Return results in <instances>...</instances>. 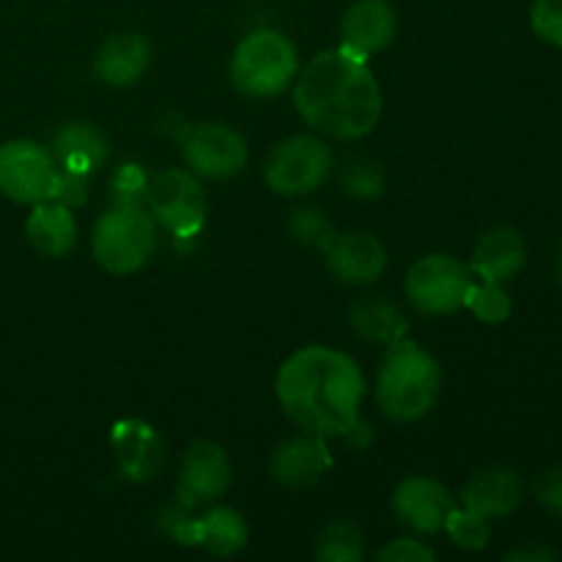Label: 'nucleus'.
Segmentation results:
<instances>
[{
    "label": "nucleus",
    "instance_id": "nucleus-32",
    "mask_svg": "<svg viewBox=\"0 0 562 562\" xmlns=\"http://www.w3.org/2000/svg\"><path fill=\"white\" fill-rule=\"evenodd\" d=\"M536 497L543 508L562 516V467H552L538 477Z\"/></svg>",
    "mask_w": 562,
    "mask_h": 562
},
{
    "label": "nucleus",
    "instance_id": "nucleus-12",
    "mask_svg": "<svg viewBox=\"0 0 562 562\" xmlns=\"http://www.w3.org/2000/svg\"><path fill=\"white\" fill-rule=\"evenodd\" d=\"M525 499V481L508 467H486L475 472L461 488L464 508L475 510L483 519H505Z\"/></svg>",
    "mask_w": 562,
    "mask_h": 562
},
{
    "label": "nucleus",
    "instance_id": "nucleus-6",
    "mask_svg": "<svg viewBox=\"0 0 562 562\" xmlns=\"http://www.w3.org/2000/svg\"><path fill=\"white\" fill-rule=\"evenodd\" d=\"M146 203L170 234L190 239L206 223V192L192 170H159L146 184Z\"/></svg>",
    "mask_w": 562,
    "mask_h": 562
},
{
    "label": "nucleus",
    "instance_id": "nucleus-31",
    "mask_svg": "<svg viewBox=\"0 0 562 562\" xmlns=\"http://www.w3.org/2000/svg\"><path fill=\"white\" fill-rule=\"evenodd\" d=\"M148 179L143 176V170L137 165H124L121 173L113 181V195L119 203H135L137 195H146Z\"/></svg>",
    "mask_w": 562,
    "mask_h": 562
},
{
    "label": "nucleus",
    "instance_id": "nucleus-21",
    "mask_svg": "<svg viewBox=\"0 0 562 562\" xmlns=\"http://www.w3.org/2000/svg\"><path fill=\"white\" fill-rule=\"evenodd\" d=\"M176 538L181 543H192V547H203L206 552L220 554V558H231V554L241 552L247 543V525L241 516L231 508H214L198 521H184L176 530Z\"/></svg>",
    "mask_w": 562,
    "mask_h": 562
},
{
    "label": "nucleus",
    "instance_id": "nucleus-15",
    "mask_svg": "<svg viewBox=\"0 0 562 562\" xmlns=\"http://www.w3.org/2000/svg\"><path fill=\"white\" fill-rule=\"evenodd\" d=\"M115 461H119L124 477L135 483H146L157 477L162 467L165 450L159 442L157 431L143 420H121L113 426L110 434Z\"/></svg>",
    "mask_w": 562,
    "mask_h": 562
},
{
    "label": "nucleus",
    "instance_id": "nucleus-2",
    "mask_svg": "<svg viewBox=\"0 0 562 562\" xmlns=\"http://www.w3.org/2000/svg\"><path fill=\"white\" fill-rule=\"evenodd\" d=\"M294 102L313 130L338 140L366 137L382 115V91L368 60L346 47L324 49L296 77Z\"/></svg>",
    "mask_w": 562,
    "mask_h": 562
},
{
    "label": "nucleus",
    "instance_id": "nucleus-25",
    "mask_svg": "<svg viewBox=\"0 0 562 562\" xmlns=\"http://www.w3.org/2000/svg\"><path fill=\"white\" fill-rule=\"evenodd\" d=\"M340 187H344L346 195L357 198V201H376L387 187V179L373 159L351 157L346 159L344 170H340Z\"/></svg>",
    "mask_w": 562,
    "mask_h": 562
},
{
    "label": "nucleus",
    "instance_id": "nucleus-13",
    "mask_svg": "<svg viewBox=\"0 0 562 562\" xmlns=\"http://www.w3.org/2000/svg\"><path fill=\"white\" fill-rule=\"evenodd\" d=\"M453 508L448 488L431 477H409L393 494L395 516L417 532H439Z\"/></svg>",
    "mask_w": 562,
    "mask_h": 562
},
{
    "label": "nucleus",
    "instance_id": "nucleus-22",
    "mask_svg": "<svg viewBox=\"0 0 562 562\" xmlns=\"http://www.w3.org/2000/svg\"><path fill=\"white\" fill-rule=\"evenodd\" d=\"M108 157L102 135L88 124H69L55 135V165H60V173L86 176L102 165Z\"/></svg>",
    "mask_w": 562,
    "mask_h": 562
},
{
    "label": "nucleus",
    "instance_id": "nucleus-28",
    "mask_svg": "<svg viewBox=\"0 0 562 562\" xmlns=\"http://www.w3.org/2000/svg\"><path fill=\"white\" fill-rule=\"evenodd\" d=\"M442 530L450 532V538H453L456 547L470 549V552H477V549L486 547L488 536H492V530H488V521L470 508L450 510L448 519H445Z\"/></svg>",
    "mask_w": 562,
    "mask_h": 562
},
{
    "label": "nucleus",
    "instance_id": "nucleus-26",
    "mask_svg": "<svg viewBox=\"0 0 562 562\" xmlns=\"http://www.w3.org/2000/svg\"><path fill=\"white\" fill-rule=\"evenodd\" d=\"M464 307H470L472 316L483 324H503L510 316V296L505 294L503 283H472L464 296Z\"/></svg>",
    "mask_w": 562,
    "mask_h": 562
},
{
    "label": "nucleus",
    "instance_id": "nucleus-4",
    "mask_svg": "<svg viewBox=\"0 0 562 562\" xmlns=\"http://www.w3.org/2000/svg\"><path fill=\"white\" fill-rule=\"evenodd\" d=\"M296 49L280 31H252L236 47L231 80L247 97H274L296 77Z\"/></svg>",
    "mask_w": 562,
    "mask_h": 562
},
{
    "label": "nucleus",
    "instance_id": "nucleus-1",
    "mask_svg": "<svg viewBox=\"0 0 562 562\" xmlns=\"http://www.w3.org/2000/svg\"><path fill=\"white\" fill-rule=\"evenodd\" d=\"M362 395V371L338 349L307 346L280 366V406L302 431L316 437H346L360 423Z\"/></svg>",
    "mask_w": 562,
    "mask_h": 562
},
{
    "label": "nucleus",
    "instance_id": "nucleus-9",
    "mask_svg": "<svg viewBox=\"0 0 562 562\" xmlns=\"http://www.w3.org/2000/svg\"><path fill=\"white\" fill-rule=\"evenodd\" d=\"M60 170L53 154L33 140L0 146V192L16 203H42L55 198Z\"/></svg>",
    "mask_w": 562,
    "mask_h": 562
},
{
    "label": "nucleus",
    "instance_id": "nucleus-5",
    "mask_svg": "<svg viewBox=\"0 0 562 562\" xmlns=\"http://www.w3.org/2000/svg\"><path fill=\"white\" fill-rule=\"evenodd\" d=\"M93 258L113 274L137 272L154 250V223L137 203H115L97 220Z\"/></svg>",
    "mask_w": 562,
    "mask_h": 562
},
{
    "label": "nucleus",
    "instance_id": "nucleus-20",
    "mask_svg": "<svg viewBox=\"0 0 562 562\" xmlns=\"http://www.w3.org/2000/svg\"><path fill=\"white\" fill-rule=\"evenodd\" d=\"M527 245L516 228H492L477 239L472 269L488 283H508L525 267Z\"/></svg>",
    "mask_w": 562,
    "mask_h": 562
},
{
    "label": "nucleus",
    "instance_id": "nucleus-8",
    "mask_svg": "<svg viewBox=\"0 0 562 562\" xmlns=\"http://www.w3.org/2000/svg\"><path fill=\"white\" fill-rule=\"evenodd\" d=\"M470 285V269L448 252L420 258L406 274V296L417 311L431 313V316H448L464 307Z\"/></svg>",
    "mask_w": 562,
    "mask_h": 562
},
{
    "label": "nucleus",
    "instance_id": "nucleus-3",
    "mask_svg": "<svg viewBox=\"0 0 562 562\" xmlns=\"http://www.w3.org/2000/svg\"><path fill=\"white\" fill-rule=\"evenodd\" d=\"M376 379V404L395 423H415L434 409L439 398V362L415 340L387 346Z\"/></svg>",
    "mask_w": 562,
    "mask_h": 562
},
{
    "label": "nucleus",
    "instance_id": "nucleus-24",
    "mask_svg": "<svg viewBox=\"0 0 562 562\" xmlns=\"http://www.w3.org/2000/svg\"><path fill=\"white\" fill-rule=\"evenodd\" d=\"M316 558L324 562H360L366 558V536L355 521H329L318 536Z\"/></svg>",
    "mask_w": 562,
    "mask_h": 562
},
{
    "label": "nucleus",
    "instance_id": "nucleus-7",
    "mask_svg": "<svg viewBox=\"0 0 562 562\" xmlns=\"http://www.w3.org/2000/svg\"><path fill=\"white\" fill-rule=\"evenodd\" d=\"M333 168V154L318 137L294 135L278 143L263 165L267 184L278 195H307L318 190Z\"/></svg>",
    "mask_w": 562,
    "mask_h": 562
},
{
    "label": "nucleus",
    "instance_id": "nucleus-23",
    "mask_svg": "<svg viewBox=\"0 0 562 562\" xmlns=\"http://www.w3.org/2000/svg\"><path fill=\"white\" fill-rule=\"evenodd\" d=\"M351 327L360 338L373 340V344L393 346L398 340L406 338L409 333V324L401 316V311L390 302H384L382 296H362L351 305L349 311Z\"/></svg>",
    "mask_w": 562,
    "mask_h": 562
},
{
    "label": "nucleus",
    "instance_id": "nucleus-14",
    "mask_svg": "<svg viewBox=\"0 0 562 562\" xmlns=\"http://www.w3.org/2000/svg\"><path fill=\"white\" fill-rule=\"evenodd\" d=\"M329 272L349 285L373 283L387 269V250L371 234H344L329 241L327 250Z\"/></svg>",
    "mask_w": 562,
    "mask_h": 562
},
{
    "label": "nucleus",
    "instance_id": "nucleus-16",
    "mask_svg": "<svg viewBox=\"0 0 562 562\" xmlns=\"http://www.w3.org/2000/svg\"><path fill=\"white\" fill-rule=\"evenodd\" d=\"M340 36L349 53L368 58L387 47L395 36V11L387 0H355L346 9Z\"/></svg>",
    "mask_w": 562,
    "mask_h": 562
},
{
    "label": "nucleus",
    "instance_id": "nucleus-27",
    "mask_svg": "<svg viewBox=\"0 0 562 562\" xmlns=\"http://www.w3.org/2000/svg\"><path fill=\"white\" fill-rule=\"evenodd\" d=\"M289 231L296 241H302V245L307 247H318V250H327L329 241L338 236L335 234L333 223L313 206L294 209L289 217Z\"/></svg>",
    "mask_w": 562,
    "mask_h": 562
},
{
    "label": "nucleus",
    "instance_id": "nucleus-30",
    "mask_svg": "<svg viewBox=\"0 0 562 562\" xmlns=\"http://www.w3.org/2000/svg\"><path fill=\"white\" fill-rule=\"evenodd\" d=\"M376 560L382 562H434L437 554H434L431 547L420 541H412V538H401V541L387 543L382 552L376 554Z\"/></svg>",
    "mask_w": 562,
    "mask_h": 562
},
{
    "label": "nucleus",
    "instance_id": "nucleus-11",
    "mask_svg": "<svg viewBox=\"0 0 562 562\" xmlns=\"http://www.w3.org/2000/svg\"><path fill=\"white\" fill-rule=\"evenodd\" d=\"M234 472H231L228 456L214 442H195L184 456L179 475V499L181 505L209 503L228 492Z\"/></svg>",
    "mask_w": 562,
    "mask_h": 562
},
{
    "label": "nucleus",
    "instance_id": "nucleus-19",
    "mask_svg": "<svg viewBox=\"0 0 562 562\" xmlns=\"http://www.w3.org/2000/svg\"><path fill=\"white\" fill-rule=\"evenodd\" d=\"M27 245L44 258L69 256L77 241V225L71 217V209L66 203L49 201L33 203V212L25 220Z\"/></svg>",
    "mask_w": 562,
    "mask_h": 562
},
{
    "label": "nucleus",
    "instance_id": "nucleus-33",
    "mask_svg": "<svg viewBox=\"0 0 562 562\" xmlns=\"http://www.w3.org/2000/svg\"><path fill=\"white\" fill-rule=\"evenodd\" d=\"M508 562H554L558 560V552L547 547H525V549H514V552L505 554Z\"/></svg>",
    "mask_w": 562,
    "mask_h": 562
},
{
    "label": "nucleus",
    "instance_id": "nucleus-18",
    "mask_svg": "<svg viewBox=\"0 0 562 562\" xmlns=\"http://www.w3.org/2000/svg\"><path fill=\"white\" fill-rule=\"evenodd\" d=\"M151 64V44L140 33H113L108 42L99 47L93 58V71L108 86H135L146 75Z\"/></svg>",
    "mask_w": 562,
    "mask_h": 562
},
{
    "label": "nucleus",
    "instance_id": "nucleus-10",
    "mask_svg": "<svg viewBox=\"0 0 562 562\" xmlns=\"http://www.w3.org/2000/svg\"><path fill=\"white\" fill-rule=\"evenodd\" d=\"M184 162L192 173L225 179L245 168L247 143L225 124H201L187 135Z\"/></svg>",
    "mask_w": 562,
    "mask_h": 562
},
{
    "label": "nucleus",
    "instance_id": "nucleus-29",
    "mask_svg": "<svg viewBox=\"0 0 562 562\" xmlns=\"http://www.w3.org/2000/svg\"><path fill=\"white\" fill-rule=\"evenodd\" d=\"M530 25L541 42L562 47V0H536L530 11Z\"/></svg>",
    "mask_w": 562,
    "mask_h": 562
},
{
    "label": "nucleus",
    "instance_id": "nucleus-17",
    "mask_svg": "<svg viewBox=\"0 0 562 562\" xmlns=\"http://www.w3.org/2000/svg\"><path fill=\"white\" fill-rule=\"evenodd\" d=\"M329 467H333V456L324 445V437L311 434V437H296L280 445L274 450L269 472H272V481L280 483V486L302 488L322 481Z\"/></svg>",
    "mask_w": 562,
    "mask_h": 562
}]
</instances>
